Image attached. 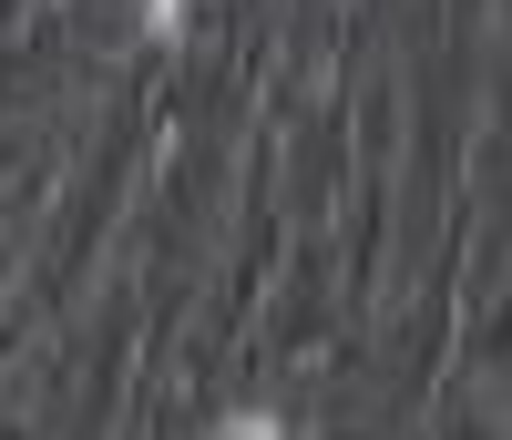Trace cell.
<instances>
[{
    "mask_svg": "<svg viewBox=\"0 0 512 440\" xmlns=\"http://www.w3.org/2000/svg\"><path fill=\"white\" fill-rule=\"evenodd\" d=\"M144 31L154 41H185V0H144Z\"/></svg>",
    "mask_w": 512,
    "mask_h": 440,
    "instance_id": "1",
    "label": "cell"
},
{
    "mask_svg": "<svg viewBox=\"0 0 512 440\" xmlns=\"http://www.w3.org/2000/svg\"><path fill=\"white\" fill-rule=\"evenodd\" d=\"M216 440H287V430H277V420H267V410H236V420H226V430H216Z\"/></svg>",
    "mask_w": 512,
    "mask_h": 440,
    "instance_id": "2",
    "label": "cell"
}]
</instances>
